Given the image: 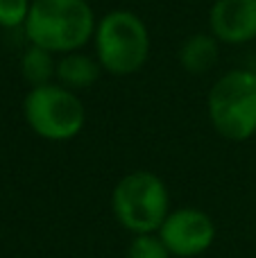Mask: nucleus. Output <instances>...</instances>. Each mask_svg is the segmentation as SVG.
Returning <instances> with one entry per match:
<instances>
[{
	"instance_id": "12",
	"label": "nucleus",
	"mask_w": 256,
	"mask_h": 258,
	"mask_svg": "<svg viewBox=\"0 0 256 258\" xmlns=\"http://www.w3.org/2000/svg\"><path fill=\"white\" fill-rule=\"evenodd\" d=\"M30 5L27 0H0V27L25 25Z\"/></svg>"
},
{
	"instance_id": "10",
	"label": "nucleus",
	"mask_w": 256,
	"mask_h": 258,
	"mask_svg": "<svg viewBox=\"0 0 256 258\" xmlns=\"http://www.w3.org/2000/svg\"><path fill=\"white\" fill-rule=\"evenodd\" d=\"M21 68H23V77L30 82L32 86H45L50 84L52 75L57 73V66L52 61V52L43 48L32 45L21 59Z\"/></svg>"
},
{
	"instance_id": "11",
	"label": "nucleus",
	"mask_w": 256,
	"mask_h": 258,
	"mask_svg": "<svg viewBox=\"0 0 256 258\" xmlns=\"http://www.w3.org/2000/svg\"><path fill=\"white\" fill-rule=\"evenodd\" d=\"M125 258H172V256L157 233H141V236L132 238V242L127 245Z\"/></svg>"
},
{
	"instance_id": "1",
	"label": "nucleus",
	"mask_w": 256,
	"mask_h": 258,
	"mask_svg": "<svg viewBox=\"0 0 256 258\" xmlns=\"http://www.w3.org/2000/svg\"><path fill=\"white\" fill-rule=\"evenodd\" d=\"M93 30L95 18L86 0H34L25 21L32 45L48 52H75Z\"/></svg>"
},
{
	"instance_id": "6",
	"label": "nucleus",
	"mask_w": 256,
	"mask_h": 258,
	"mask_svg": "<svg viewBox=\"0 0 256 258\" xmlns=\"http://www.w3.org/2000/svg\"><path fill=\"white\" fill-rule=\"evenodd\" d=\"M157 236L172 258H195L213 247L218 229L209 213L195 206H181L168 213Z\"/></svg>"
},
{
	"instance_id": "7",
	"label": "nucleus",
	"mask_w": 256,
	"mask_h": 258,
	"mask_svg": "<svg viewBox=\"0 0 256 258\" xmlns=\"http://www.w3.org/2000/svg\"><path fill=\"white\" fill-rule=\"evenodd\" d=\"M211 34L225 43L256 39V0H216L209 14Z\"/></svg>"
},
{
	"instance_id": "3",
	"label": "nucleus",
	"mask_w": 256,
	"mask_h": 258,
	"mask_svg": "<svg viewBox=\"0 0 256 258\" xmlns=\"http://www.w3.org/2000/svg\"><path fill=\"white\" fill-rule=\"evenodd\" d=\"M209 118L220 136L247 141L256 134V73L231 71L209 93Z\"/></svg>"
},
{
	"instance_id": "5",
	"label": "nucleus",
	"mask_w": 256,
	"mask_h": 258,
	"mask_svg": "<svg viewBox=\"0 0 256 258\" xmlns=\"http://www.w3.org/2000/svg\"><path fill=\"white\" fill-rule=\"evenodd\" d=\"M23 111L30 129L45 141H68L82 132L86 120L80 98L57 84L34 86L27 93Z\"/></svg>"
},
{
	"instance_id": "2",
	"label": "nucleus",
	"mask_w": 256,
	"mask_h": 258,
	"mask_svg": "<svg viewBox=\"0 0 256 258\" xmlns=\"http://www.w3.org/2000/svg\"><path fill=\"white\" fill-rule=\"evenodd\" d=\"M111 209L118 224L132 236L157 233L170 213V195L161 177L148 170H136L116 183Z\"/></svg>"
},
{
	"instance_id": "13",
	"label": "nucleus",
	"mask_w": 256,
	"mask_h": 258,
	"mask_svg": "<svg viewBox=\"0 0 256 258\" xmlns=\"http://www.w3.org/2000/svg\"><path fill=\"white\" fill-rule=\"evenodd\" d=\"M86 3H89V0H86Z\"/></svg>"
},
{
	"instance_id": "8",
	"label": "nucleus",
	"mask_w": 256,
	"mask_h": 258,
	"mask_svg": "<svg viewBox=\"0 0 256 258\" xmlns=\"http://www.w3.org/2000/svg\"><path fill=\"white\" fill-rule=\"evenodd\" d=\"M100 63L80 52H68L57 63V77L66 89H86L100 75Z\"/></svg>"
},
{
	"instance_id": "4",
	"label": "nucleus",
	"mask_w": 256,
	"mask_h": 258,
	"mask_svg": "<svg viewBox=\"0 0 256 258\" xmlns=\"http://www.w3.org/2000/svg\"><path fill=\"white\" fill-rule=\"evenodd\" d=\"M98 61L111 75H132L150 54V34L145 23L132 12H111L95 30Z\"/></svg>"
},
{
	"instance_id": "9",
	"label": "nucleus",
	"mask_w": 256,
	"mask_h": 258,
	"mask_svg": "<svg viewBox=\"0 0 256 258\" xmlns=\"http://www.w3.org/2000/svg\"><path fill=\"white\" fill-rule=\"evenodd\" d=\"M179 59L188 73H207L218 61V39L213 34H193L181 45Z\"/></svg>"
}]
</instances>
